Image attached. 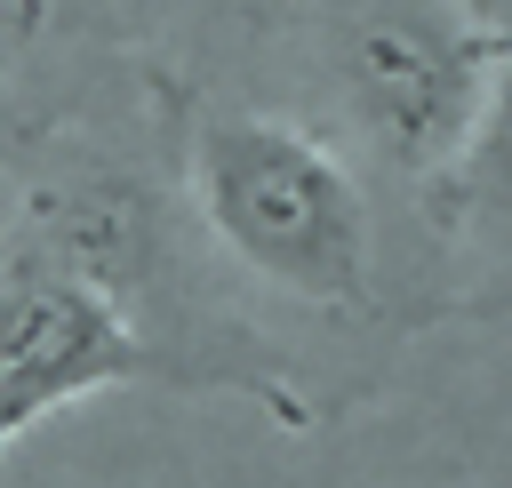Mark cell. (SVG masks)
<instances>
[{
    "instance_id": "obj_2",
    "label": "cell",
    "mask_w": 512,
    "mask_h": 488,
    "mask_svg": "<svg viewBox=\"0 0 512 488\" xmlns=\"http://www.w3.org/2000/svg\"><path fill=\"white\" fill-rule=\"evenodd\" d=\"M184 192L240 280L304 312L376 304V208L320 128L248 104L200 112L184 136Z\"/></svg>"
},
{
    "instance_id": "obj_3",
    "label": "cell",
    "mask_w": 512,
    "mask_h": 488,
    "mask_svg": "<svg viewBox=\"0 0 512 488\" xmlns=\"http://www.w3.org/2000/svg\"><path fill=\"white\" fill-rule=\"evenodd\" d=\"M320 80L392 168L456 160L488 120V48L456 0H320Z\"/></svg>"
},
{
    "instance_id": "obj_1",
    "label": "cell",
    "mask_w": 512,
    "mask_h": 488,
    "mask_svg": "<svg viewBox=\"0 0 512 488\" xmlns=\"http://www.w3.org/2000/svg\"><path fill=\"white\" fill-rule=\"evenodd\" d=\"M168 248L136 176L56 168L0 224V456L56 408L112 384L248 392L160 328Z\"/></svg>"
},
{
    "instance_id": "obj_4",
    "label": "cell",
    "mask_w": 512,
    "mask_h": 488,
    "mask_svg": "<svg viewBox=\"0 0 512 488\" xmlns=\"http://www.w3.org/2000/svg\"><path fill=\"white\" fill-rule=\"evenodd\" d=\"M48 8H56V0H0V56H16V48L48 24Z\"/></svg>"
}]
</instances>
